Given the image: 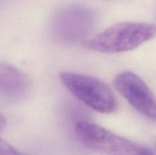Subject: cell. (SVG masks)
I'll return each instance as SVG.
<instances>
[{
	"mask_svg": "<svg viewBox=\"0 0 156 155\" xmlns=\"http://www.w3.org/2000/svg\"><path fill=\"white\" fill-rule=\"evenodd\" d=\"M155 36L156 25L153 24L119 23L86 40L83 46L99 53H122L134 50Z\"/></svg>",
	"mask_w": 156,
	"mask_h": 155,
	"instance_id": "1",
	"label": "cell"
},
{
	"mask_svg": "<svg viewBox=\"0 0 156 155\" xmlns=\"http://www.w3.org/2000/svg\"><path fill=\"white\" fill-rule=\"evenodd\" d=\"M76 134L79 141L85 147L101 154L155 155L149 147L90 122H78Z\"/></svg>",
	"mask_w": 156,
	"mask_h": 155,
	"instance_id": "2",
	"label": "cell"
},
{
	"mask_svg": "<svg viewBox=\"0 0 156 155\" xmlns=\"http://www.w3.org/2000/svg\"><path fill=\"white\" fill-rule=\"evenodd\" d=\"M59 78L76 98L94 110L106 114L117 110L118 103L114 93L99 79L73 72H62Z\"/></svg>",
	"mask_w": 156,
	"mask_h": 155,
	"instance_id": "3",
	"label": "cell"
},
{
	"mask_svg": "<svg viewBox=\"0 0 156 155\" xmlns=\"http://www.w3.org/2000/svg\"><path fill=\"white\" fill-rule=\"evenodd\" d=\"M114 84L137 112L156 123V96L144 81L133 73L124 71L116 76Z\"/></svg>",
	"mask_w": 156,
	"mask_h": 155,
	"instance_id": "4",
	"label": "cell"
},
{
	"mask_svg": "<svg viewBox=\"0 0 156 155\" xmlns=\"http://www.w3.org/2000/svg\"><path fill=\"white\" fill-rule=\"evenodd\" d=\"M94 24V15L88 9L73 7L61 12L54 20L53 31L61 42L73 43L82 39Z\"/></svg>",
	"mask_w": 156,
	"mask_h": 155,
	"instance_id": "5",
	"label": "cell"
},
{
	"mask_svg": "<svg viewBox=\"0 0 156 155\" xmlns=\"http://www.w3.org/2000/svg\"><path fill=\"white\" fill-rule=\"evenodd\" d=\"M30 88V81L24 71L8 62H0V97L18 101L28 95Z\"/></svg>",
	"mask_w": 156,
	"mask_h": 155,
	"instance_id": "6",
	"label": "cell"
},
{
	"mask_svg": "<svg viewBox=\"0 0 156 155\" xmlns=\"http://www.w3.org/2000/svg\"><path fill=\"white\" fill-rule=\"evenodd\" d=\"M0 155H29L12 147L7 141L0 138Z\"/></svg>",
	"mask_w": 156,
	"mask_h": 155,
	"instance_id": "7",
	"label": "cell"
},
{
	"mask_svg": "<svg viewBox=\"0 0 156 155\" xmlns=\"http://www.w3.org/2000/svg\"><path fill=\"white\" fill-rule=\"evenodd\" d=\"M5 126H6L5 117L0 113V132H2V131L4 129V128L5 127Z\"/></svg>",
	"mask_w": 156,
	"mask_h": 155,
	"instance_id": "8",
	"label": "cell"
},
{
	"mask_svg": "<svg viewBox=\"0 0 156 155\" xmlns=\"http://www.w3.org/2000/svg\"><path fill=\"white\" fill-rule=\"evenodd\" d=\"M103 1H112V0H103Z\"/></svg>",
	"mask_w": 156,
	"mask_h": 155,
	"instance_id": "9",
	"label": "cell"
},
{
	"mask_svg": "<svg viewBox=\"0 0 156 155\" xmlns=\"http://www.w3.org/2000/svg\"><path fill=\"white\" fill-rule=\"evenodd\" d=\"M155 150H156V141H155Z\"/></svg>",
	"mask_w": 156,
	"mask_h": 155,
	"instance_id": "10",
	"label": "cell"
}]
</instances>
